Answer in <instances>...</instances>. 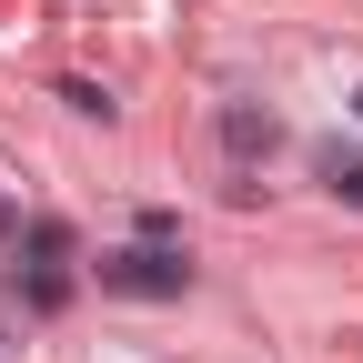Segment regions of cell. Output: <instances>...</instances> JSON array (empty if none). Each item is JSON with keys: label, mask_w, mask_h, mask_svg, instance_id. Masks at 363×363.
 I'll use <instances>...</instances> for the list:
<instances>
[{"label": "cell", "mask_w": 363, "mask_h": 363, "mask_svg": "<svg viewBox=\"0 0 363 363\" xmlns=\"http://www.w3.org/2000/svg\"><path fill=\"white\" fill-rule=\"evenodd\" d=\"M353 111H363V91H353Z\"/></svg>", "instance_id": "obj_4"}, {"label": "cell", "mask_w": 363, "mask_h": 363, "mask_svg": "<svg viewBox=\"0 0 363 363\" xmlns=\"http://www.w3.org/2000/svg\"><path fill=\"white\" fill-rule=\"evenodd\" d=\"M192 283V262H172V252H101V293H131V303H162Z\"/></svg>", "instance_id": "obj_1"}, {"label": "cell", "mask_w": 363, "mask_h": 363, "mask_svg": "<svg viewBox=\"0 0 363 363\" xmlns=\"http://www.w3.org/2000/svg\"><path fill=\"white\" fill-rule=\"evenodd\" d=\"M222 152H233V162H252V152H272V111H252V101H233V111H222Z\"/></svg>", "instance_id": "obj_2"}, {"label": "cell", "mask_w": 363, "mask_h": 363, "mask_svg": "<svg viewBox=\"0 0 363 363\" xmlns=\"http://www.w3.org/2000/svg\"><path fill=\"white\" fill-rule=\"evenodd\" d=\"M323 192L363 212V152H323Z\"/></svg>", "instance_id": "obj_3"}]
</instances>
